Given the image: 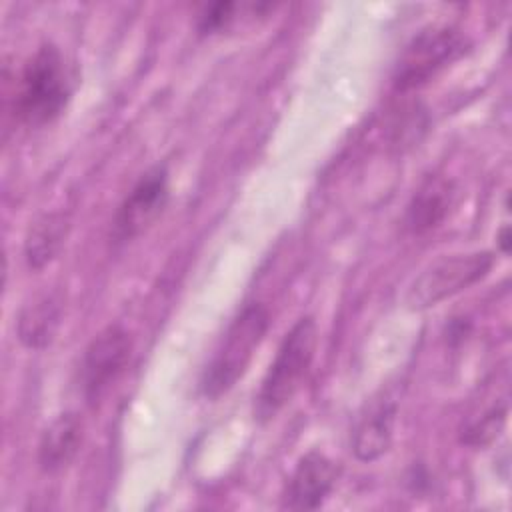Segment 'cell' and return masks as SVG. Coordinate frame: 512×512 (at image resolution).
<instances>
[{"label": "cell", "mask_w": 512, "mask_h": 512, "mask_svg": "<svg viewBox=\"0 0 512 512\" xmlns=\"http://www.w3.org/2000/svg\"><path fill=\"white\" fill-rule=\"evenodd\" d=\"M318 348V326L312 316H302L286 332L276 356L262 378L256 394L254 416L260 422L272 420L282 412L302 388Z\"/></svg>", "instance_id": "cell-1"}, {"label": "cell", "mask_w": 512, "mask_h": 512, "mask_svg": "<svg viewBox=\"0 0 512 512\" xmlns=\"http://www.w3.org/2000/svg\"><path fill=\"white\" fill-rule=\"evenodd\" d=\"M72 94L68 70L54 44H42L24 64L14 92V114L30 128L54 122Z\"/></svg>", "instance_id": "cell-2"}, {"label": "cell", "mask_w": 512, "mask_h": 512, "mask_svg": "<svg viewBox=\"0 0 512 512\" xmlns=\"http://www.w3.org/2000/svg\"><path fill=\"white\" fill-rule=\"evenodd\" d=\"M270 328V312L262 304H248L228 326L212 360L200 378L204 398L216 400L246 374L256 350Z\"/></svg>", "instance_id": "cell-3"}, {"label": "cell", "mask_w": 512, "mask_h": 512, "mask_svg": "<svg viewBox=\"0 0 512 512\" xmlns=\"http://www.w3.org/2000/svg\"><path fill=\"white\" fill-rule=\"evenodd\" d=\"M468 50V38L454 26H430L418 32L402 50L392 86L396 92H410L428 84L448 64Z\"/></svg>", "instance_id": "cell-4"}, {"label": "cell", "mask_w": 512, "mask_h": 512, "mask_svg": "<svg viewBox=\"0 0 512 512\" xmlns=\"http://www.w3.org/2000/svg\"><path fill=\"white\" fill-rule=\"evenodd\" d=\"M492 266L494 254L488 250L442 256L412 282L406 304L410 310L432 308L486 278Z\"/></svg>", "instance_id": "cell-5"}, {"label": "cell", "mask_w": 512, "mask_h": 512, "mask_svg": "<svg viewBox=\"0 0 512 512\" xmlns=\"http://www.w3.org/2000/svg\"><path fill=\"white\" fill-rule=\"evenodd\" d=\"M130 352V334L118 324L106 326L92 338L80 366L82 392L90 404L98 402L118 380L130 360Z\"/></svg>", "instance_id": "cell-6"}, {"label": "cell", "mask_w": 512, "mask_h": 512, "mask_svg": "<svg viewBox=\"0 0 512 512\" xmlns=\"http://www.w3.org/2000/svg\"><path fill=\"white\" fill-rule=\"evenodd\" d=\"M170 196L168 172L164 166L146 170L126 194L116 210L112 236L116 242H128L146 232L164 212Z\"/></svg>", "instance_id": "cell-7"}, {"label": "cell", "mask_w": 512, "mask_h": 512, "mask_svg": "<svg viewBox=\"0 0 512 512\" xmlns=\"http://www.w3.org/2000/svg\"><path fill=\"white\" fill-rule=\"evenodd\" d=\"M338 480V466L318 450L306 452L288 478L282 506L288 510H316Z\"/></svg>", "instance_id": "cell-8"}, {"label": "cell", "mask_w": 512, "mask_h": 512, "mask_svg": "<svg viewBox=\"0 0 512 512\" xmlns=\"http://www.w3.org/2000/svg\"><path fill=\"white\" fill-rule=\"evenodd\" d=\"M396 420V404L388 398L374 400L360 414L352 430V452L360 462H374L390 450Z\"/></svg>", "instance_id": "cell-9"}, {"label": "cell", "mask_w": 512, "mask_h": 512, "mask_svg": "<svg viewBox=\"0 0 512 512\" xmlns=\"http://www.w3.org/2000/svg\"><path fill=\"white\" fill-rule=\"evenodd\" d=\"M454 194V184L448 178L428 176L414 192L406 208V228L416 236L428 234L430 230L438 228L446 220L454 204Z\"/></svg>", "instance_id": "cell-10"}, {"label": "cell", "mask_w": 512, "mask_h": 512, "mask_svg": "<svg viewBox=\"0 0 512 512\" xmlns=\"http://www.w3.org/2000/svg\"><path fill=\"white\" fill-rule=\"evenodd\" d=\"M84 426L76 412H62L42 432L38 444V464L44 472L64 470L80 450Z\"/></svg>", "instance_id": "cell-11"}, {"label": "cell", "mask_w": 512, "mask_h": 512, "mask_svg": "<svg viewBox=\"0 0 512 512\" xmlns=\"http://www.w3.org/2000/svg\"><path fill=\"white\" fill-rule=\"evenodd\" d=\"M62 302L54 292L36 294L28 300L16 318L18 340L30 350L46 348L60 326Z\"/></svg>", "instance_id": "cell-12"}, {"label": "cell", "mask_w": 512, "mask_h": 512, "mask_svg": "<svg viewBox=\"0 0 512 512\" xmlns=\"http://www.w3.org/2000/svg\"><path fill=\"white\" fill-rule=\"evenodd\" d=\"M70 220L64 212H50L38 218L26 236L24 242V258L26 264L34 270L50 264L58 252L62 250L68 236Z\"/></svg>", "instance_id": "cell-13"}, {"label": "cell", "mask_w": 512, "mask_h": 512, "mask_svg": "<svg viewBox=\"0 0 512 512\" xmlns=\"http://www.w3.org/2000/svg\"><path fill=\"white\" fill-rule=\"evenodd\" d=\"M238 4L234 2H214L208 4L198 16V32L200 34H216L228 28L236 20Z\"/></svg>", "instance_id": "cell-14"}, {"label": "cell", "mask_w": 512, "mask_h": 512, "mask_svg": "<svg viewBox=\"0 0 512 512\" xmlns=\"http://www.w3.org/2000/svg\"><path fill=\"white\" fill-rule=\"evenodd\" d=\"M498 238H500V240H498L500 250H502V252H508V246H510V230H508V226L502 228V232H500Z\"/></svg>", "instance_id": "cell-15"}]
</instances>
